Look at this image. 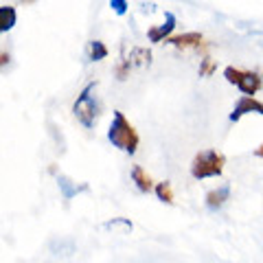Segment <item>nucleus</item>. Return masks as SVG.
I'll list each match as a JSON object with an SVG mask.
<instances>
[{
	"label": "nucleus",
	"mask_w": 263,
	"mask_h": 263,
	"mask_svg": "<svg viewBox=\"0 0 263 263\" xmlns=\"http://www.w3.org/2000/svg\"><path fill=\"white\" fill-rule=\"evenodd\" d=\"M108 141L117 147V149L125 152V154H136V149H138V143H141L138 132L121 110L114 112V119L108 127Z\"/></svg>",
	"instance_id": "obj_1"
},
{
	"label": "nucleus",
	"mask_w": 263,
	"mask_h": 263,
	"mask_svg": "<svg viewBox=\"0 0 263 263\" xmlns=\"http://www.w3.org/2000/svg\"><path fill=\"white\" fill-rule=\"evenodd\" d=\"M95 92H97V81H90L79 92L75 103H72V114H75V119L86 129H92L99 119V101H97Z\"/></svg>",
	"instance_id": "obj_2"
},
{
	"label": "nucleus",
	"mask_w": 263,
	"mask_h": 263,
	"mask_svg": "<svg viewBox=\"0 0 263 263\" xmlns=\"http://www.w3.org/2000/svg\"><path fill=\"white\" fill-rule=\"evenodd\" d=\"M226 167V156L217 149H204L200 154H195V158L191 162V176L195 180H209V178H219L224 174Z\"/></svg>",
	"instance_id": "obj_3"
},
{
	"label": "nucleus",
	"mask_w": 263,
	"mask_h": 263,
	"mask_svg": "<svg viewBox=\"0 0 263 263\" xmlns=\"http://www.w3.org/2000/svg\"><path fill=\"white\" fill-rule=\"evenodd\" d=\"M224 79L230 86H237V90H241V95H246V97H254L263 88V77L259 75V72L235 68V66H226Z\"/></svg>",
	"instance_id": "obj_4"
},
{
	"label": "nucleus",
	"mask_w": 263,
	"mask_h": 263,
	"mask_svg": "<svg viewBox=\"0 0 263 263\" xmlns=\"http://www.w3.org/2000/svg\"><path fill=\"white\" fill-rule=\"evenodd\" d=\"M246 114H261L263 117V101H259V99H254V97H239L237 99V103H235V108L233 112H230V123H237L239 119H243Z\"/></svg>",
	"instance_id": "obj_5"
},
{
	"label": "nucleus",
	"mask_w": 263,
	"mask_h": 263,
	"mask_svg": "<svg viewBox=\"0 0 263 263\" xmlns=\"http://www.w3.org/2000/svg\"><path fill=\"white\" fill-rule=\"evenodd\" d=\"M176 24H178L176 15L171 13V11H164V22L147 29V40H149L152 44H160V42H164V40H169V37H171V33H174Z\"/></svg>",
	"instance_id": "obj_6"
},
{
	"label": "nucleus",
	"mask_w": 263,
	"mask_h": 263,
	"mask_svg": "<svg viewBox=\"0 0 263 263\" xmlns=\"http://www.w3.org/2000/svg\"><path fill=\"white\" fill-rule=\"evenodd\" d=\"M228 197H230V186L221 184V186L211 189L206 197H204V204H206V209H211V211H219L228 202Z\"/></svg>",
	"instance_id": "obj_7"
},
{
	"label": "nucleus",
	"mask_w": 263,
	"mask_h": 263,
	"mask_svg": "<svg viewBox=\"0 0 263 263\" xmlns=\"http://www.w3.org/2000/svg\"><path fill=\"white\" fill-rule=\"evenodd\" d=\"M167 42L176 48H197V46H202L204 35L197 31H191V33H182V35H171Z\"/></svg>",
	"instance_id": "obj_8"
},
{
	"label": "nucleus",
	"mask_w": 263,
	"mask_h": 263,
	"mask_svg": "<svg viewBox=\"0 0 263 263\" xmlns=\"http://www.w3.org/2000/svg\"><path fill=\"white\" fill-rule=\"evenodd\" d=\"M123 64L127 68H136V66H149L152 64V51L149 48H132L129 55H123Z\"/></svg>",
	"instance_id": "obj_9"
},
{
	"label": "nucleus",
	"mask_w": 263,
	"mask_h": 263,
	"mask_svg": "<svg viewBox=\"0 0 263 263\" xmlns=\"http://www.w3.org/2000/svg\"><path fill=\"white\" fill-rule=\"evenodd\" d=\"M129 176H132V182L136 184V189H138L141 193H149L152 189L156 186L154 180H152V176L147 174V171L141 167V164H134V167H132V171H129Z\"/></svg>",
	"instance_id": "obj_10"
},
{
	"label": "nucleus",
	"mask_w": 263,
	"mask_h": 263,
	"mask_svg": "<svg viewBox=\"0 0 263 263\" xmlns=\"http://www.w3.org/2000/svg\"><path fill=\"white\" fill-rule=\"evenodd\" d=\"M18 22V13H15V7H9V5H3L0 7V35L7 31H11Z\"/></svg>",
	"instance_id": "obj_11"
},
{
	"label": "nucleus",
	"mask_w": 263,
	"mask_h": 263,
	"mask_svg": "<svg viewBox=\"0 0 263 263\" xmlns=\"http://www.w3.org/2000/svg\"><path fill=\"white\" fill-rule=\"evenodd\" d=\"M57 182H60V191L62 195L66 197V200H72L75 195H79L81 191H86L88 184H77V182H72L70 178H66V176H60L57 178Z\"/></svg>",
	"instance_id": "obj_12"
},
{
	"label": "nucleus",
	"mask_w": 263,
	"mask_h": 263,
	"mask_svg": "<svg viewBox=\"0 0 263 263\" xmlns=\"http://www.w3.org/2000/svg\"><path fill=\"white\" fill-rule=\"evenodd\" d=\"M86 55H88L90 62H101V60L108 57V46H105L101 40H92V42H88Z\"/></svg>",
	"instance_id": "obj_13"
},
{
	"label": "nucleus",
	"mask_w": 263,
	"mask_h": 263,
	"mask_svg": "<svg viewBox=\"0 0 263 263\" xmlns=\"http://www.w3.org/2000/svg\"><path fill=\"white\" fill-rule=\"evenodd\" d=\"M154 193H156V197H158L160 202H164V204H174V189H171V182H167V180H162V182H158L154 186Z\"/></svg>",
	"instance_id": "obj_14"
},
{
	"label": "nucleus",
	"mask_w": 263,
	"mask_h": 263,
	"mask_svg": "<svg viewBox=\"0 0 263 263\" xmlns=\"http://www.w3.org/2000/svg\"><path fill=\"white\" fill-rule=\"evenodd\" d=\"M215 62L211 60V57H204L202 64H200V77H211L213 72H215Z\"/></svg>",
	"instance_id": "obj_15"
},
{
	"label": "nucleus",
	"mask_w": 263,
	"mask_h": 263,
	"mask_svg": "<svg viewBox=\"0 0 263 263\" xmlns=\"http://www.w3.org/2000/svg\"><path fill=\"white\" fill-rule=\"evenodd\" d=\"M110 7L117 15H125L127 13V0H110Z\"/></svg>",
	"instance_id": "obj_16"
},
{
	"label": "nucleus",
	"mask_w": 263,
	"mask_h": 263,
	"mask_svg": "<svg viewBox=\"0 0 263 263\" xmlns=\"http://www.w3.org/2000/svg\"><path fill=\"white\" fill-rule=\"evenodd\" d=\"M11 62V55L7 53V51H0V68H3V66H7Z\"/></svg>",
	"instance_id": "obj_17"
},
{
	"label": "nucleus",
	"mask_w": 263,
	"mask_h": 263,
	"mask_svg": "<svg viewBox=\"0 0 263 263\" xmlns=\"http://www.w3.org/2000/svg\"><path fill=\"white\" fill-rule=\"evenodd\" d=\"M254 156H257V158H263V143L257 147V149H254Z\"/></svg>",
	"instance_id": "obj_18"
}]
</instances>
